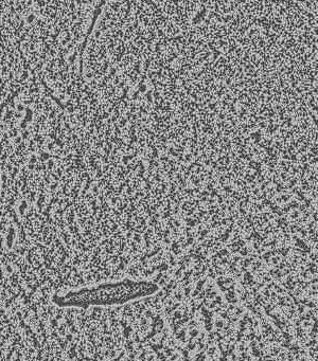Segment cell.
Listing matches in <instances>:
<instances>
[{"label":"cell","mask_w":318,"mask_h":361,"mask_svg":"<svg viewBox=\"0 0 318 361\" xmlns=\"http://www.w3.org/2000/svg\"><path fill=\"white\" fill-rule=\"evenodd\" d=\"M159 287L149 281H135L124 279L118 282L103 283L92 287H85L66 295H56L53 302L60 307L109 306L124 304L129 301L154 295Z\"/></svg>","instance_id":"6da1fadb"}]
</instances>
